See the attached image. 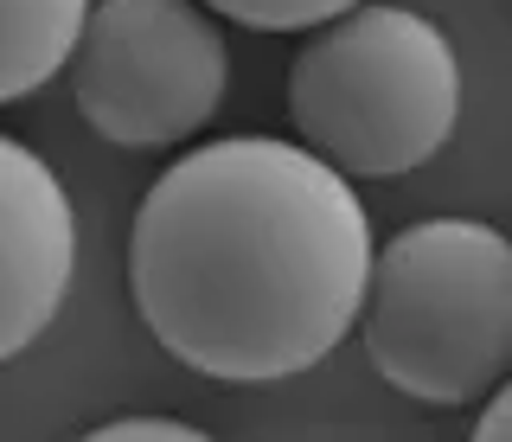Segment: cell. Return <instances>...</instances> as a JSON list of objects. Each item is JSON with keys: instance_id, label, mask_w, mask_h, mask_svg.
I'll list each match as a JSON object with an SVG mask.
<instances>
[{"instance_id": "8992f818", "label": "cell", "mask_w": 512, "mask_h": 442, "mask_svg": "<svg viewBox=\"0 0 512 442\" xmlns=\"http://www.w3.org/2000/svg\"><path fill=\"white\" fill-rule=\"evenodd\" d=\"M90 0H0V103H20L71 65Z\"/></svg>"}, {"instance_id": "6da1fadb", "label": "cell", "mask_w": 512, "mask_h": 442, "mask_svg": "<svg viewBox=\"0 0 512 442\" xmlns=\"http://www.w3.org/2000/svg\"><path fill=\"white\" fill-rule=\"evenodd\" d=\"M372 218L340 167L301 141L231 135L148 186L128 289L180 366L269 385L320 366L365 308Z\"/></svg>"}, {"instance_id": "5b68a950", "label": "cell", "mask_w": 512, "mask_h": 442, "mask_svg": "<svg viewBox=\"0 0 512 442\" xmlns=\"http://www.w3.org/2000/svg\"><path fill=\"white\" fill-rule=\"evenodd\" d=\"M77 270V218L58 173L0 135V359H20L58 321Z\"/></svg>"}, {"instance_id": "9c48e42d", "label": "cell", "mask_w": 512, "mask_h": 442, "mask_svg": "<svg viewBox=\"0 0 512 442\" xmlns=\"http://www.w3.org/2000/svg\"><path fill=\"white\" fill-rule=\"evenodd\" d=\"M474 442H512V378L487 398V410H480V423H474Z\"/></svg>"}, {"instance_id": "52a82bcc", "label": "cell", "mask_w": 512, "mask_h": 442, "mask_svg": "<svg viewBox=\"0 0 512 442\" xmlns=\"http://www.w3.org/2000/svg\"><path fill=\"white\" fill-rule=\"evenodd\" d=\"M205 7L237 26H256V33H308V26L340 20L359 0H205Z\"/></svg>"}, {"instance_id": "7a4b0ae2", "label": "cell", "mask_w": 512, "mask_h": 442, "mask_svg": "<svg viewBox=\"0 0 512 442\" xmlns=\"http://www.w3.org/2000/svg\"><path fill=\"white\" fill-rule=\"evenodd\" d=\"M365 353L416 404L493 398L512 378V238L480 218H429L372 250Z\"/></svg>"}, {"instance_id": "ba28073f", "label": "cell", "mask_w": 512, "mask_h": 442, "mask_svg": "<svg viewBox=\"0 0 512 442\" xmlns=\"http://www.w3.org/2000/svg\"><path fill=\"white\" fill-rule=\"evenodd\" d=\"M84 442H212L192 423H173V417H116L103 430H90Z\"/></svg>"}, {"instance_id": "277c9868", "label": "cell", "mask_w": 512, "mask_h": 442, "mask_svg": "<svg viewBox=\"0 0 512 442\" xmlns=\"http://www.w3.org/2000/svg\"><path fill=\"white\" fill-rule=\"evenodd\" d=\"M224 77V39L192 0H103L71 52L77 109L116 148H173L199 135L224 103Z\"/></svg>"}, {"instance_id": "3957f363", "label": "cell", "mask_w": 512, "mask_h": 442, "mask_svg": "<svg viewBox=\"0 0 512 442\" xmlns=\"http://www.w3.org/2000/svg\"><path fill=\"white\" fill-rule=\"evenodd\" d=\"M288 116L346 180H391L436 161L461 116V65L436 20L410 7H346L288 65Z\"/></svg>"}]
</instances>
